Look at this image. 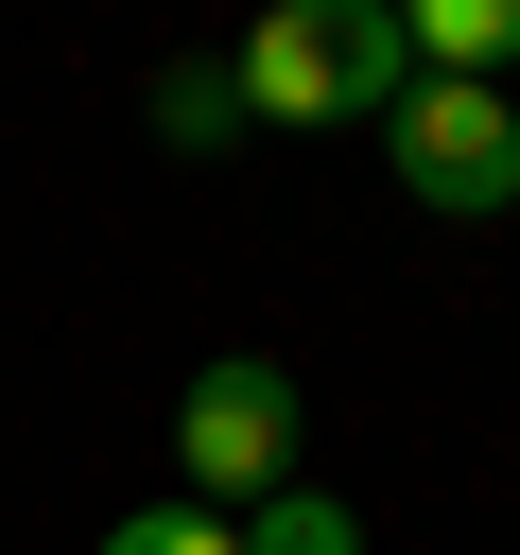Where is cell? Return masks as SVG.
I'll use <instances>...</instances> for the list:
<instances>
[{"mask_svg": "<svg viewBox=\"0 0 520 555\" xmlns=\"http://www.w3.org/2000/svg\"><path fill=\"white\" fill-rule=\"evenodd\" d=\"M243 555H364V520L329 486H277V503H243Z\"/></svg>", "mask_w": 520, "mask_h": 555, "instance_id": "cell-5", "label": "cell"}, {"mask_svg": "<svg viewBox=\"0 0 520 555\" xmlns=\"http://www.w3.org/2000/svg\"><path fill=\"white\" fill-rule=\"evenodd\" d=\"M399 87H416L399 0H277L243 35V121H381Z\"/></svg>", "mask_w": 520, "mask_h": 555, "instance_id": "cell-1", "label": "cell"}, {"mask_svg": "<svg viewBox=\"0 0 520 555\" xmlns=\"http://www.w3.org/2000/svg\"><path fill=\"white\" fill-rule=\"evenodd\" d=\"M399 35H416V69H468V87H503V52H520V0H399Z\"/></svg>", "mask_w": 520, "mask_h": 555, "instance_id": "cell-4", "label": "cell"}, {"mask_svg": "<svg viewBox=\"0 0 520 555\" xmlns=\"http://www.w3.org/2000/svg\"><path fill=\"white\" fill-rule=\"evenodd\" d=\"M381 156H399V191H416V208H451V225L520 208V104H503V87H468V69H416V87L381 104Z\"/></svg>", "mask_w": 520, "mask_h": 555, "instance_id": "cell-2", "label": "cell"}, {"mask_svg": "<svg viewBox=\"0 0 520 555\" xmlns=\"http://www.w3.org/2000/svg\"><path fill=\"white\" fill-rule=\"evenodd\" d=\"M156 121H173V156H225L243 139V69H156Z\"/></svg>", "mask_w": 520, "mask_h": 555, "instance_id": "cell-6", "label": "cell"}, {"mask_svg": "<svg viewBox=\"0 0 520 555\" xmlns=\"http://www.w3.org/2000/svg\"><path fill=\"white\" fill-rule=\"evenodd\" d=\"M173 468H191V503H277L295 486V382L277 364H208L173 399Z\"/></svg>", "mask_w": 520, "mask_h": 555, "instance_id": "cell-3", "label": "cell"}, {"mask_svg": "<svg viewBox=\"0 0 520 555\" xmlns=\"http://www.w3.org/2000/svg\"><path fill=\"white\" fill-rule=\"evenodd\" d=\"M104 555H243V520H225V503H139Z\"/></svg>", "mask_w": 520, "mask_h": 555, "instance_id": "cell-7", "label": "cell"}]
</instances>
